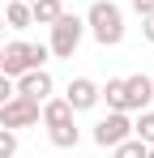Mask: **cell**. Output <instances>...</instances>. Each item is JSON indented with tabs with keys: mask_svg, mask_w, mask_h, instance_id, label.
<instances>
[{
	"mask_svg": "<svg viewBox=\"0 0 154 158\" xmlns=\"http://www.w3.org/2000/svg\"><path fill=\"white\" fill-rule=\"evenodd\" d=\"M81 22L94 34L99 47H120V43H124V9H120L116 0H94Z\"/></svg>",
	"mask_w": 154,
	"mask_h": 158,
	"instance_id": "6da1fadb",
	"label": "cell"
},
{
	"mask_svg": "<svg viewBox=\"0 0 154 158\" xmlns=\"http://www.w3.org/2000/svg\"><path fill=\"white\" fill-rule=\"evenodd\" d=\"M47 30H51L47 52H51V56H60V60H73V52L81 47V39H86V22H81L77 13H60Z\"/></svg>",
	"mask_w": 154,
	"mask_h": 158,
	"instance_id": "7a4b0ae2",
	"label": "cell"
},
{
	"mask_svg": "<svg viewBox=\"0 0 154 158\" xmlns=\"http://www.w3.org/2000/svg\"><path fill=\"white\" fill-rule=\"evenodd\" d=\"M94 145H103V150H111V145H120L124 137H133V120H128V111H107L99 124H94Z\"/></svg>",
	"mask_w": 154,
	"mask_h": 158,
	"instance_id": "3957f363",
	"label": "cell"
},
{
	"mask_svg": "<svg viewBox=\"0 0 154 158\" xmlns=\"http://www.w3.org/2000/svg\"><path fill=\"white\" fill-rule=\"evenodd\" d=\"M26 69H39V64H34V43H26V39L4 43V47H0V73H4V77H22Z\"/></svg>",
	"mask_w": 154,
	"mask_h": 158,
	"instance_id": "277c9868",
	"label": "cell"
},
{
	"mask_svg": "<svg viewBox=\"0 0 154 158\" xmlns=\"http://www.w3.org/2000/svg\"><path fill=\"white\" fill-rule=\"evenodd\" d=\"M39 124V103H30L22 94H13L9 103H0V128H34Z\"/></svg>",
	"mask_w": 154,
	"mask_h": 158,
	"instance_id": "5b68a950",
	"label": "cell"
},
{
	"mask_svg": "<svg viewBox=\"0 0 154 158\" xmlns=\"http://www.w3.org/2000/svg\"><path fill=\"white\" fill-rule=\"evenodd\" d=\"M13 90H17L22 98H30V103H43V98H51L56 81H51L47 69H26L22 77H13Z\"/></svg>",
	"mask_w": 154,
	"mask_h": 158,
	"instance_id": "8992f818",
	"label": "cell"
},
{
	"mask_svg": "<svg viewBox=\"0 0 154 158\" xmlns=\"http://www.w3.org/2000/svg\"><path fill=\"white\" fill-rule=\"evenodd\" d=\"M150 103H154V77H146V73L124 77V98H120V111H146Z\"/></svg>",
	"mask_w": 154,
	"mask_h": 158,
	"instance_id": "52a82bcc",
	"label": "cell"
},
{
	"mask_svg": "<svg viewBox=\"0 0 154 158\" xmlns=\"http://www.w3.org/2000/svg\"><path fill=\"white\" fill-rule=\"evenodd\" d=\"M64 103L73 107V111H90V107H99V85H94L90 77H73L69 90H64Z\"/></svg>",
	"mask_w": 154,
	"mask_h": 158,
	"instance_id": "ba28073f",
	"label": "cell"
},
{
	"mask_svg": "<svg viewBox=\"0 0 154 158\" xmlns=\"http://www.w3.org/2000/svg\"><path fill=\"white\" fill-rule=\"evenodd\" d=\"M73 115H77V111L64 103V98H43V103H39V120H43L47 128H56V124H69Z\"/></svg>",
	"mask_w": 154,
	"mask_h": 158,
	"instance_id": "9c48e42d",
	"label": "cell"
},
{
	"mask_svg": "<svg viewBox=\"0 0 154 158\" xmlns=\"http://www.w3.org/2000/svg\"><path fill=\"white\" fill-rule=\"evenodd\" d=\"M51 145L56 150H77V141H81V128H77V120H69V124H56V128H47Z\"/></svg>",
	"mask_w": 154,
	"mask_h": 158,
	"instance_id": "30bf717a",
	"label": "cell"
},
{
	"mask_svg": "<svg viewBox=\"0 0 154 158\" xmlns=\"http://www.w3.org/2000/svg\"><path fill=\"white\" fill-rule=\"evenodd\" d=\"M60 13H64L60 0H30V22H34V26H51Z\"/></svg>",
	"mask_w": 154,
	"mask_h": 158,
	"instance_id": "8fae6325",
	"label": "cell"
},
{
	"mask_svg": "<svg viewBox=\"0 0 154 158\" xmlns=\"http://www.w3.org/2000/svg\"><path fill=\"white\" fill-rule=\"evenodd\" d=\"M4 26H9V30L34 26V22H30V4H26V0H9V4H4Z\"/></svg>",
	"mask_w": 154,
	"mask_h": 158,
	"instance_id": "7c38bea8",
	"label": "cell"
},
{
	"mask_svg": "<svg viewBox=\"0 0 154 158\" xmlns=\"http://www.w3.org/2000/svg\"><path fill=\"white\" fill-rule=\"evenodd\" d=\"M124 98V77H107V85H99V103H107V111H120Z\"/></svg>",
	"mask_w": 154,
	"mask_h": 158,
	"instance_id": "4fadbf2b",
	"label": "cell"
},
{
	"mask_svg": "<svg viewBox=\"0 0 154 158\" xmlns=\"http://www.w3.org/2000/svg\"><path fill=\"white\" fill-rule=\"evenodd\" d=\"M133 137L141 141V145H154V111H137V120H133Z\"/></svg>",
	"mask_w": 154,
	"mask_h": 158,
	"instance_id": "5bb4252c",
	"label": "cell"
},
{
	"mask_svg": "<svg viewBox=\"0 0 154 158\" xmlns=\"http://www.w3.org/2000/svg\"><path fill=\"white\" fill-rule=\"evenodd\" d=\"M146 150L150 145H141L137 137H124L120 145H111V158H146Z\"/></svg>",
	"mask_w": 154,
	"mask_h": 158,
	"instance_id": "9a60e30c",
	"label": "cell"
},
{
	"mask_svg": "<svg viewBox=\"0 0 154 158\" xmlns=\"http://www.w3.org/2000/svg\"><path fill=\"white\" fill-rule=\"evenodd\" d=\"M0 158H17V132L0 128Z\"/></svg>",
	"mask_w": 154,
	"mask_h": 158,
	"instance_id": "2e32d148",
	"label": "cell"
},
{
	"mask_svg": "<svg viewBox=\"0 0 154 158\" xmlns=\"http://www.w3.org/2000/svg\"><path fill=\"white\" fill-rule=\"evenodd\" d=\"M13 94H17V90H13V77H4V73H0V103H9Z\"/></svg>",
	"mask_w": 154,
	"mask_h": 158,
	"instance_id": "e0dca14e",
	"label": "cell"
},
{
	"mask_svg": "<svg viewBox=\"0 0 154 158\" xmlns=\"http://www.w3.org/2000/svg\"><path fill=\"white\" fill-rule=\"evenodd\" d=\"M128 4H133V13H137V17H146V13H154V0H128Z\"/></svg>",
	"mask_w": 154,
	"mask_h": 158,
	"instance_id": "ac0fdd59",
	"label": "cell"
},
{
	"mask_svg": "<svg viewBox=\"0 0 154 158\" xmlns=\"http://www.w3.org/2000/svg\"><path fill=\"white\" fill-rule=\"evenodd\" d=\"M141 34H146V43H154V13L141 17Z\"/></svg>",
	"mask_w": 154,
	"mask_h": 158,
	"instance_id": "d6986e66",
	"label": "cell"
},
{
	"mask_svg": "<svg viewBox=\"0 0 154 158\" xmlns=\"http://www.w3.org/2000/svg\"><path fill=\"white\" fill-rule=\"evenodd\" d=\"M0 39H4V13H0Z\"/></svg>",
	"mask_w": 154,
	"mask_h": 158,
	"instance_id": "ffe728a7",
	"label": "cell"
},
{
	"mask_svg": "<svg viewBox=\"0 0 154 158\" xmlns=\"http://www.w3.org/2000/svg\"><path fill=\"white\" fill-rule=\"evenodd\" d=\"M146 158H154V145H150V150H146Z\"/></svg>",
	"mask_w": 154,
	"mask_h": 158,
	"instance_id": "44dd1931",
	"label": "cell"
},
{
	"mask_svg": "<svg viewBox=\"0 0 154 158\" xmlns=\"http://www.w3.org/2000/svg\"><path fill=\"white\" fill-rule=\"evenodd\" d=\"M26 4H30V0H26Z\"/></svg>",
	"mask_w": 154,
	"mask_h": 158,
	"instance_id": "7402d4cb",
	"label": "cell"
}]
</instances>
